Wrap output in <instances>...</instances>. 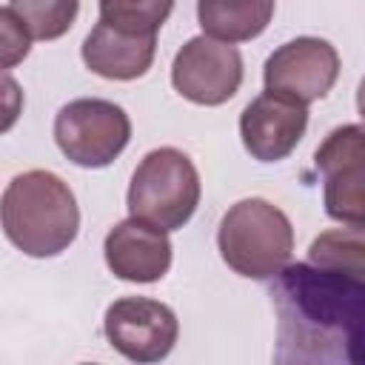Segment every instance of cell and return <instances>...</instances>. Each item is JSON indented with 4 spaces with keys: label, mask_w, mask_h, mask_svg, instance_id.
I'll return each mask as SVG.
<instances>
[{
    "label": "cell",
    "mask_w": 365,
    "mask_h": 365,
    "mask_svg": "<svg viewBox=\"0 0 365 365\" xmlns=\"http://www.w3.org/2000/svg\"><path fill=\"white\" fill-rule=\"evenodd\" d=\"M57 148L80 168H106L131 140L128 114L100 97H80L66 103L54 117Z\"/></svg>",
    "instance_id": "5"
},
{
    "label": "cell",
    "mask_w": 365,
    "mask_h": 365,
    "mask_svg": "<svg viewBox=\"0 0 365 365\" xmlns=\"http://www.w3.org/2000/svg\"><path fill=\"white\" fill-rule=\"evenodd\" d=\"M157 51V34H134L100 20L83 40V63L106 80L143 77Z\"/></svg>",
    "instance_id": "12"
},
{
    "label": "cell",
    "mask_w": 365,
    "mask_h": 365,
    "mask_svg": "<svg viewBox=\"0 0 365 365\" xmlns=\"http://www.w3.org/2000/svg\"><path fill=\"white\" fill-rule=\"evenodd\" d=\"M308 128V106L262 91L240 114V137L245 151L259 163L285 160Z\"/></svg>",
    "instance_id": "10"
},
{
    "label": "cell",
    "mask_w": 365,
    "mask_h": 365,
    "mask_svg": "<svg viewBox=\"0 0 365 365\" xmlns=\"http://www.w3.org/2000/svg\"><path fill=\"white\" fill-rule=\"evenodd\" d=\"M356 108H359V117L365 120V77L359 80V88H356Z\"/></svg>",
    "instance_id": "18"
},
{
    "label": "cell",
    "mask_w": 365,
    "mask_h": 365,
    "mask_svg": "<svg viewBox=\"0 0 365 365\" xmlns=\"http://www.w3.org/2000/svg\"><path fill=\"white\" fill-rule=\"evenodd\" d=\"M34 40L63 37L80 11V0H9L6 3Z\"/></svg>",
    "instance_id": "15"
},
{
    "label": "cell",
    "mask_w": 365,
    "mask_h": 365,
    "mask_svg": "<svg viewBox=\"0 0 365 365\" xmlns=\"http://www.w3.org/2000/svg\"><path fill=\"white\" fill-rule=\"evenodd\" d=\"M103 254L111 274L125 282H157L171 268L168 231H160L134 217L117 222L106 234Z\"/></svg>",
    "instance_id": "11"
},
{
    "label": "cell",
    "mask_w": 365,
    "mask_h": 365,
    "mask_svg": "<svg viewBox=\"0 0 365 365\" xmlns=\"http://www.w3.org/2000/svg\"><path fill=\"white\" fill-rule=\"evenodd\" d=\"M314 165L322 174L325 214L365 231V128L348 123L328 131L314 151Z\"/></svg>",
    "instance_id": "6"
},
{
    "label": "cell",
    "mask_w": 365,
    "mask_h": 365,
    "mask_svg": "<svg viewBox=\"0 0 365 365\" xmlns=\"http://www.w3.org/2000/svg\"><path fill=\"white\" fill-rule=\"evenodd\" d=\"M271 299L277 362L365 365V282L297 262L277 274Z\"/></svg>",
    "instance_id": "1"
},
{
    "label": "cell",
    "mask_w": 365,
    "mask_h": 365,
    "mask_svg": "<svg viewBox=\"0 0 365 365\" xmlns=\"http://www.w3.org/2000/svg\"><path fill=\"white\" fill-rule=\"evenodd\" d=\"M308 262L365 282V231L351 225L322 231L308 245Z\"/></svg>",
    "instance_id": "14"
},
{
    "label": "cell",
    "mask_w": 365,
    "mask_h": 365,
    "mask_svg": "<svg viewBox=\"0 0 365 365\" xmlns=\"http://www.w3.org/2000/svg\"><path fill=\"white\" fill-rule=\"evenodd\" d=\"M171 9L174 0H100V20L134 34H157Z\"/></svg>",
    "instance_id": "16"
},
{
    "label": "cell",
    "mask_w": 365,
    "mask_h": 365,
    "mask_svg": "<svg viewBox=\"0 0 365 365\" xmlns=\"http://www.w3.org/2000/svg\"><path fill=\"white\" fill-rule=\"evenodd\" d=\"M0 29H3V68H11L29 54V46L34 37L29 34V29L17 20V14L9 6H3L0 11Z\"/></svg>",
    "instance_id": "17"
},
{
    "label": "cell",
    "mask_w": 365,
    "mask_h": 365,
    "mask_svg": "<svg viewBox=\"0 0 365 365\" xmlns=\"http://www.w3.org/2000/svg\"><path fill=\"white\" fill-rule=\"evenodd\" d=\"M274 17V0H197L202 31L222 43L259 37Z\"/></svg>",
    "instance_id": "13"
},
{
    "label": "cell",
    "mask_w": 365,
    "mask_h": 365,
    "mask_svg": "<svg viewBox=\"0 0 365 365\" xmlns=\"http://www.w3.org/2000/svg\"><path fill=\"white\" fill-rule=\"evenodd\" d=\"M0 214L9 242L37 259L63 254L80 231V208L68 182L43 168L23 171L6 185Z\"/></svg>",
    "instance_id": "2"
},
{
    "label": "cell",
    "mask_w": 365,
    "mask_h": 365,
    "mask_svg": "<svg viewBox=\"0 0 365 365\" xmlns=\"http://www.w3.org/2000/svg\"><path fill=\"white\" fill-rule=\"evenodd\" d=\"M171 83L188 103L222 106L240 91L242 54L234 43H222L208 34L191 37L171 63Z\"/></svg>",
    "instance_id": "7"
},
{
    "label": "cell",
    "mask_w": 365,
    "mask_h": 365,
    "mask_svg": "<svg viewBox=\"0 0 365 365\" xmlns=\"http://www.w3.org/2000/svg\"><path fill=\"white\" fill-rule=\"evenodd\" d=\"M200 174L188 154L163 145L148 151L128 182V217L143 220L160 231L182 228L200 205Z\"/></svg>",
    "instance_id": "4"
},
{
    "label": "cell",
    "mask_w": 365,
    "mask_h": 365,
    "mask_svg": "<svg viewBox=\"0 0 365 365\" xmlns=\"http://www.w3.org/2000/svg\"><path fill=\"white\" fill-rule=\"evenodd\" d=\"M106 339L131 362H160L171 354L180 322L177 314L151 297H120L108 305L103 322Z\"/></svg>",
    "instance_id": "8"
},
{
    "label": "cell",
    "mask_w": 365,
    "mask_h": 365,
    "mask_svg": "<svg viewBox=\"0 0 365 365\" xmlns=\"http://www.w3.org/2000/svg\"><path fill=\"white\" fill-rule=\"evenodd\" d=\"M222 262L248 279L277 277L294 254V228L285 211L262 197L234 202L217 231Z\"/></svg>",
    "instance_id": "3"
},
{
    "label": "cell",
    "mask_w": 365,
    "mask_h": 365,
    "mask_svg": "<svg viewBox=\"0 0 365 365\" xmlns=\"http://www.w3.org/2000/svg\"><path fill=\"white\" fill-rule=\"evenodd\" d=\"M339 77V54L322 37H297L271 51L262 68L265 88L302 106L322 100Z\"/></svg>",
    "instance_id": "9"
}]
</instances>
